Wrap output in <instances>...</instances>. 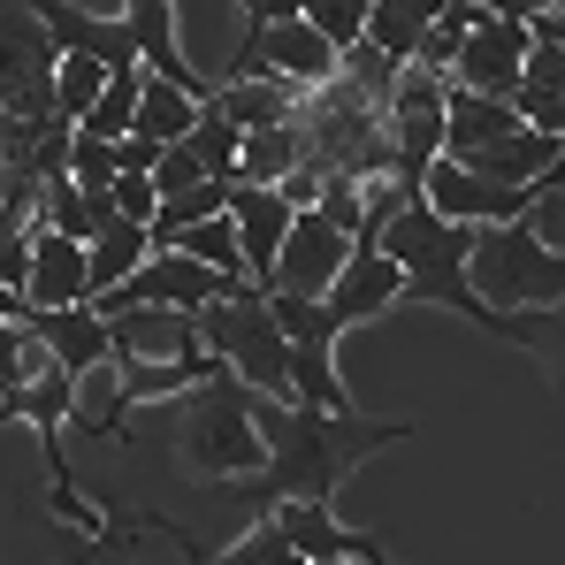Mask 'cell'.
<instances>
[{
	"label": "cell",
	"instance_id": "obj_2",
	"mask_svg": "<svg viewBox=\"0 0 565 565\" xmlns=\"http://www.w3.org/2000/svg\"><path fill=\"white\" fill-rule=\"evenodd\" d=\"M473 230H481V222H444V214H428L420 199H405V206L375 230V253H382V260H397V276H405L397 306H405V298H413V306H444V313H459V321H473V329H489L497 344L543 352V337H535L527 313H497V306H481V290L467 282Z\"/></svg>",
	"mask_w": 565,
	"mask_h": 565
},
{
	"label": "cell",
	"instance_id": "obj_11",
	"mask_svg": "<svg viewBox=\"0 0 565 565\" xmlns=\"http://www.w3.org/2000/svg\"><path fill=\"white\" fill-rule=\"evenodd\" d=\"M352 260V237L344 230H329L313 206H298L290 214V230H282V253H276V276H268V290H290V298H321L329 282H337V268Z\"/></svg>",
	"mask_w": 565,
	"mask_h": 565
},
{
	"label": "cell",
	"instance_id": "obj_27",
	"mask_svg": "<svg viewBox=\"0 0 565 565\" xmlns=\"http://www.w3.org/2000/svg\"><path fill=\"white\" fill-rule=\"evenodd\" d=\"M138 85H146V70H115V77L99 85V99L85 107V115H77V130H85V138H107V146H115V138H130V107H138Z\"/></svg>",
	"mask_w": 565,
	"mask_h": 565
},
{
	"label": "cell",
	"instance_id": "obj_35",
	"mask_svg": "<svg viewBox=\"0 0 565 565\" xmlns=\"http://www.w3.org/2000/svg\"><path fill=\"white\" fill-rule=\"evenodd\" d=\"M107 199H115V214H122V222H138V230H146V222H153V206H161V199H153V177H146V169L115 177V184H107Z\"/></svg>",
	"mask_w": 565,
	"mask_h": 565
},
{
	"label": "cell",
	"instance_id": "obj_20",
	"mask_svg": "<svg viewBox=\"0 0 565 565\" xmlns=\"http://www.w3.org/2000/svg\"><path fill=\"white\" fill-rule=\"evenodd\" d=\"M512 130H520L512 99H481V93L444 85V161H467V153L497 146V138H512Z\"/></svg>",
	"mask_w": 565,
	"mask_h": 565
},
{
	"label": "cell",
	"instance_id": "obj_32",
	"mask_svg": "<svg viewBox=\"0 0 565 565\" xmlns=\"http://www.w3.org/2000/svg\"><path fill=\"white\" fill-rule=\"evenodd\" d=\"M214 565H306V558L282 543V527L268 520V512H260V520H253V535H245V543H230V551H222Z\"/></svg>",
	"mask_w": 565,
	"mask_h": 565
},
{
	"label": "cell",
	"instance_id": "obj_16",
	"mask_svg": "<svg viewBox=\"0 0 565 565\" xmlns=\"http://www.w3.org/2000/svg\"><path fill=\"white\" fill-rule=\"evenodd\" d=\"M397 290H405L397 260H382V253H352V260L337 268V282L321 290V306H329V321L352 337L360 321H382V313L397 306Z\"/></svg>",
	"mask_w": 565,
	"mask_h": 565
},
{
	"label": "cell",
	"instance_id": "obj_21",
	"mask_svg": "<svg viewBox=\"0 0 565 565\" xmlns=\"http://www.w3.org/2000/svg\"><path fill=\"white\" fill-rule=\"evenodd\" d=\"M199 107H214L237 138L245 130H276V122H298V93L290 85H276V77H230L222 93H206Z\"/></svg>",
	"mask_w": 565,
	"mask_h": 565
},
{
	"label": "cell",
	"instance_id": "obj_19",
	"mask_svg": "<svg viewBox=\"0 0 565 565\" xmlns=\"http://www.w3.org/2000/svg\"><path fill=\"white\" fill-rule=\"evenodd\" d=\"M107 329H115V352H130V360H184V352H199V329L177 306H130V313H107Z\"/></svg>",
	"mask_w": 565,
	"mask_h": 565
},
{
	"label": "cell",
	"instance_id": "obj_7",
	"mask_svg": "<svg viewBox=\"0 0 565 565\" xmlns=\"http://www.w3.org/2000/svg\"><path fill=\"white\" fill-rule=\"evenodd\" d=\"M237 290H253V282L237 276H214V268H199L184 253H146L138 268L122 282H107L93 298V313H130V306H177V313H199V306H214V298H237Z\"/></svg>",
	"mask_w": 565,
	"mask_h": 565
},
{
	"label": "cell",
	"instance_id": "obj_8",
	"mask_svg": "<svg viewBox=\"0 0 565 565\" xmlns=\"http://www.w3.org/2000/svg\"><path fill=\"white\" fill-rule=\"evenodd\" d=\"M54 62H62V46L39 31V15L23 0H0V115L46 122L54 115Z\"/></svg>",
	"mask_w": 565,
	"mask_h": 565
},
{
	"label": "cell",
	"instance_id": "obj_18",
	"mask_svg": "<svg viewBox=\"0 0 565 565\" xmlns=\"http://www.w3.org/2000/svg\"><path fill=\"white\" fill-rule=\"evenodd\" d=\"M23 306H93V282H85V245H77V237L31 230V276H23Z\"/></svg>",
	"mask_w": 565,
	"mask_h": 565
},
{
	"label": "cell",
	"instance_id": "obj_5",
	"mask_svg": "<svg viewBox=\"0 0 565 565\" xmlns=\"http://www.w3.org/2000/svg\"><path fill=\"white\" fill-rule=\"evenodd\" d=\"M191 329H199V352H214L222 375H237L245 390L290 405V360H282V329H276V313H268V290H260V282L237 290V298L199 306Z\"/></svg>",
	"mask_w": 565,
	"mask_h": 565
},
{
	"label": "cell",
	"instance_id": "obj_28",
	"mask_svg": "<svg viewBox=\"0 0 565 565\" xmlns=\"http://www.w3.org/2000/svg\"><path fill=\"white\" fill-rule=\"evenodd\" d=\"M177 146H184L191 161H199V177H222V184H237V130H230L214 107H199V122H191Z\"/></svg>",
	"mask_w": 565,
	"mask_h": 565
},
{
	"label": "cell",
	"instance_id": "obj_25",
	"mask_svg": "<svg viewBox=\"0 0 565 565\" xmlns=\"http://www.w3.org/2000/svg\"><path fill=\"white\" fill-rule=\"evenodd\" d=\"M191 122H199V99H191V93H177L169 77H146V85H138V107H130V138L177 146Z\"/></svg>",
	"mask_w": 565,
	"mask_h": 565
},
{
	"label": "cell",
	"instance_id": "obj_24",
	"mask_svg": "<svg viewBox=\"0 0 565 565\" xmlns=\"http://www.w3.org/2000/svg\"><path fill=\"white\" fill-rule=\"evenodd\" d=\"M444 15V0H367V46L390 62H413L420 31Z\"/></svg>",
	"mask_w": 565,
	"mask_h": 565
},
{
	"label": "cell",
	"instance_id": "obj_33",
	"mask_svg": "<svg viewBox=\"0 0 565 565\" xmlns=\"http://www.w3.org/2000/svg\"><path fill=\"white\" fill-rule=\"evenodd\" d=\"M70 184L77 191H107L115 184V146H107V138H85V130L70 138Z\"/></svg>",
	"mask_w": 565,
	"mask_h": 565
},
{
	"label": "cell",
	"instance_id": "obj_15",
	"mask_svg": "<svg viewBox=\"0 0 565 565\" xmlns=\"http://www.w3.org/2000/svg\"><path fill=\"white\" fill-rule=\"evenodd\" d=\"M122 31H130V46H138V70H146V77H169V85L191 93V99L214 93V85L184 62V46H177V0H122Z\"/></svg>",
	"mask_w": 565,
	"mask_h": 565
},
{
	"label": "cell",
	"instance_id": "obj_29",
	"mask_svg": "<svg viewBox=\"0 0 565 565\" xmlns=\"http://www.w3.org/2000/svg\"><path fill=\"white\" fill-rule=\"evenodd\" d=\"M169 253H184L199 268H214V276H237L245 282V260H237V230H230V214H214V222H191L184 237L169 245Z\"/></svg>",
	"mask_w": 565,
	"mask_h": 565
},
{
	"label": "cell",
	"instance_id": "obj_10",
	"mask_svg": "<svg viewBox=\"0 0 565 565\" xmlns=\"http://www.w3.org/2000/svg\"><path fill=\"white\" fill-rule=\"evenodd\" d=\"M520 62H527V31L481 8V15L467 23V39H459V54H451V77H444V85L481 93V99H512V85H520Z\"/></svg>",
	"mask_w": 565,
	"mask_h": 565
},
{
	"label": "cell",
	"instance_id": "obj_9",
	"mask_svg": "<svg viewBox=\"0 0 565 565\" xmlns=\"http://www.w3.org/2000/svg\"><path fill=\"white\" fill-rule=\"evenodd\" d=\"M558 184H481L473 169L459 161H428V177H420V206L428 214H444V222H527L543 199Z\"/></svg>",
	"mask_w": 565,
	"mask_h": 565
},
{
	"label": "cell",
	"instance_id": "obj_6",
	"mask_svg": "<svg viewBox=\"0 0 565 565\" xmlns=\"http://www.w3.org/2000/svg\"><path fill=\"white\" fill-rule=\"evenodd\" d=\"M268 313L282 329V360H290V405H321V413H352L344 382H337V321L321 298H290V290H268Z\"/></svg>",
	"mask_w": 565,
	"mask_h": 565
},
{
	"label": "cell",
	"instance_id": "obj_12",
	"mask_svg": "<svg viewBox=\"0 0 565 565\" xmlns=\"http://www.w3.org/2000/svg\"><path fill=\"white\" fill-rule=\"evenodd\" d=\"M23 329H31V344L62 367V375H93V367H107V352H115V329L99 321L93 306H31L23 313Z\"/></svg>",
	"mask_w": 565,
	"mask_h": 565
},
{
	"label": "cell",
	"instance_id": "obj_40",
	"mask_svg": "<svg viewBox=\"0 0 565 565\" xmlns=\"http://www.w3.org/2000/svg\"><path fill=\"white\" fill-rule=\"evenodd\" d=\"M321 565H360V558H321Z\"/></svg>",
	"mask_w": 565,
	"mask_h": 565
},
{
	"label": "cell",
	"instance_id": "obj_26",
	"mask_svg": "<svg viewBox=\"0 0 565 565\" xmlns=\"http://www.w3.org/2000/svg\"><path fill=\"white\" fill-rule=\"evenodd\" d=\"M153 245H146V230L138 222H115V230H99L93 245H85V282H93V298L107 290V282H122L138 260H146Z\"/></svg>",
	"mask_w": 565,
	"mask_h": 565
},
{
	"label": "cell",
	"instance_id": "obj_39",
	"mask_svg": "<svg viewBox=\"0 0 565 565\" xmlns=\"http://www.w3.org/2000/svg\"><path fill=\"white\" fill-rule=\"evenodd\" d=\"M481 8H489V15H504V23H520V31H527V23H535V15H551V8H565V0H481Z\"/></svg>",
	"mask_w": 565,
	"mask_h": 565
},
{
	"label": "cell",
	"instance_id": "obj_4",
	"mask_svg": "<svg viewBox=\"0 0 565 565\" xmlns=\"http://www.w3.org/2000/svg\"><path fill=\"white\" fill-rule=\"evenodd\" d=\"M177 459L191 481H245L260 473L268 444L245 413V382L237 375H206L184 390V420H177Z\"/></svg>",
	"mask_w": 565,
	"mask_h": 565
},
{
	"label": "cell",
	"instance_id": "obj_34",
	"mask_svg": "<svg viewBox=\"0 0 565 565\" xmlns=\"http://www.w3.org/2000/svg\"><path fill=\"white\" fill-rule=\"evenodd\" d=\"M31 360H39V344H31V329H23V321H0V397H8L15 382L31 375Z\"/></svg>",
	"mask_w": 565,
	"mask_h": 565
},
{
	"label": "cell",
	"instance_id": "obj_30",
	"mask_svg": "<svg viewBox=\"0 0 565 565\" xmlns=\"http://www.w3.org/2000/svg\"><path fill=\"white\" fill-rule=\"evenodd\" d=\"M99 85H107V70H99V62L62 54V62H54V115H62V122H77V115L99 99Z\"/></svg>",
	"mask_w": 565,
	"mask_h": 565
},
{
	"label": "cell",
	"instance_id": "obj_36",
	"mask_svg": "<svg viewBox=\"0 0 565 565\" xmlns=\"http://www.w3.org/2000/svg\"><path fill=\"white\" fill-rule=\"evenodd\" d=\"M146 177H153V199H169V191H191V184H206V177H199V161H191L184 146H161V161H153Z\"/></svg>",
	"mask_w": 565,
	"mask_h": 565
},
{
	"label": "cell",
	"instance_id": "obj_31",
	"mask_svg": "<svg viewBox=\"0 0 565 565\" xmlns=\"http://www.w3.org/2000/svg\"><path fill=\"white\" fill-rule=\"evenodd\" d=\"M298 15H306V23H313V31H321V39L337 46V54L367 39V0H306Z\"/></svg>",
	"mask_w": 565,
	"mask_h": 565
},
{
	"label": "cell",
	"instance_id": "obj_38",
	"mask_svg": "<svg viewBox=\"0 0 565 565\" xmlns=\"http://www.w3.org/2000/svg\"><path fill=\"white\" fill-rule=\"evenodd\" d=\"M161 161V146L153 138H115V177H130V169H153Z\"/></svg>",
	"mask_w": 565,
	"mask_h": 565
},
{
	"label": "cell",
	"instance_id": "obj_13",
	"mask_svg": "<svg viewBox=\"0 0 565 565\" xmlns=\"http://www.w3.org/2000/svg\"><path fill=\"white\" fill-rule=\"evenodd\" d=\"M290 214H298V206H290L276 184H230V230H237V260H245V282H260V290H268Z\"/></svg>",
	"mask_w": 565,
	"mask_h": 565
},
{
	"label": "cell",
	"instance_id": "obj_17",
	"mask_svg": "<svg viewBox=\"0 0 565 565\" xmlns=\"http://www.w3.org/2000/svg\"><path fill=\"white\" fill-rule=\"evenodd\" d=\"M558 153H565V138H543V130H512V138H497V146L467 153L459 169H473L481 184H565Z\"/></svg>",
	"mask_w": 565,
	"mask_h": 565
},
{
	"label": "cell",
	"instance_id": "obj_14",
	"mask_svg": "<svg viewBox=\"0 0 565 565\" xmlns=\"http://www.w3.org/2000/svg\"><path fill=\"white\" fill-rule=\"evenodd\" d=\"M268 520L282 527V543L298 551L306 565L321 558H360V565H390L382 558L375 535H360V527H337V512L329 504H306V497H282V504H268Z\"/></svg>",
	"mask_w": 565,
	"mask_h": 565
},
{
	"label": "cell",
	"instance_id": "obj_22",
	"mask_svg": "<svg viewBox=\"0 0 565 565\" xmlns=\"http://www.w3.org/2000/svg\"><path fill=\"white\" fill-rule=\"evenodd\" d=\"M115 360V390H122V405H146V397H184L191 382L222 375L214 367V352H184V360H130V352H107Z\"/></svg>",
	"mask_w": 565,
	"mask_h": 565
},
{
	"label": "cell",
	"instance_id": "obj_37",
	"mask_svg": "<svg viewBox=\"0 0 565 565\" xmlns=\"http://www.w3.org/2000/svg\"><path fill=\"white\" fill-rule=\"evenodd\" d=\"M306 0H237V31H260V23H290Z\"/></svg>",
	"mask_w": 565,
	"mask_h": 565
},
{
	"label": "cell",
	"instance_id": "obj_3",
	"mask_svg": "<svg viewBox=\"0 0 565 565\" xmlns=\"http://www.w3.org/2000/svg\"><path fill=\"white\" fill-rule=\"evenodd\" d=\"M467 282L497 313H558L565 306V253L527 222H481L467 253Z\"/></svg>",
	"mask_w": 565,
	"mask_h": 565
},
{
	"label": "cell",
	"instance_id": "obj_1",
	"mask_svg": "<svg viewBox=\"0 0 565 565\" xmlns=\"http://www.w3.org/2000/svg\"><path fill=\"white\" fill-rule=\"evenodd\" d=\"M245 413H253V428H260V444H268L260 473L237 481L253 512H268V504H282V497L329 504V497L344 489V473L360 467L367 451H382V444H413L405 420H367L360 405H352V413H321V405H282V397L245 390Z\"/></svg>",
	"mask_w": 565,
	"mask_h": 565
},
{
	"label": "cell",
	"instance_id": "obj_23",
	"mask_svg": "<svg viewBox=\"0 0 565 565\" xmlns=\"http://www.w3.org/2000/svg\"><path fill=\"white\" fill-rule=\"evenodd\" d=\"M306 169V130L276 122V130H245L237 138V184H282Z\"/></svg>",
	"mask_w": 565,
	"mask_h": 565
}]
</instances>
